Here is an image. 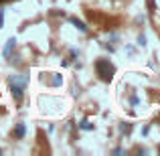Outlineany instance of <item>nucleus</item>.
Here are the masks:
<instances>
[{
	"label": "nucleus",
	"mask_w": 160,
	"mask_h": 156,
	"mask_svg": "<svg viewBox=\"0 0 160 156\" xmlns=\"http://www.w3.org/2000/svg\"><path fill=\"white\" fill-rule=\"evenodd\" d=\"M14 43H16L14 39H8V41H6V47H4V55H6V57L10 55V51H12V49H14Z\"/></svg>",
	"instance_id": "obj_3"
},
{
	"label": "nucleus",
	"mask_w": 160,
	"mask_h": 156,
	"mask_svg": "<svg viewBox=\"0 0 160 156\" xmlns=\"http://www.w3.org/2000/svg\"><path fill=\"white\" fill-rule=\"evenodd\" d=\"M2 20H4V14L0 12V27H2Z\"/></svg>",
	"instance_id": "obj_7"
},
{
	"label": "nucleus",
	"mask_w": 160,
	"mask_h": 156,
	"mask_svg": "<svg viewBox=\"0 0 160 156\" xmlns=\"http://www.w3.org/2000/svg\"><path fill=\"white\" fill-rule=\"evenodd\" d=\"M16 136H18V138H20V136H24V126H22V124L16 126Z\"/></svg>",
	"instance_id": "obj_5"
},
{
	"label": "nucleus",
	"mask_w": 160,
	"mask_h": 156,
	"mask_svg": "<svg viewBox=\"0 0 160 156\" xmlns=\"http://www.w3.org/2000/svg\"><path fill=\"white\" fill-rule=\"evenodd\" d=\"M27 81H28L27 75H22V77H16V75H12V77L8 79V83H10V89H12V93H14L16 99L22 98V91H24V85H27Z\"/></svg>",
	"instance_id": "obj_2"
},
{
	"label": "nucleus",
	"mask_w": 160,
	"mask_h": 156,
	"mask_svg": "<svg viewBox=\"0 0 160 156\" xmlns=\"http://www.w3.org/2000/svg\"><path fill=\"white\" fill-rule=\"evenodd\" d=\"M71 23H73V24H75V27H77V28H79L81 33H87V27H85V24L81 23V20H77V18H71Z\"/></svg>",
	"instance_id": "obj_4"
},
{
	"label": "nucleus",
	"mask_w": 160,
	"mask_h": 156,
	"mask_svg": "<svg viewBox=\"0 0 160 156\" xmlns=\"http://www.w3.org/2000/svg\"><path fill=\"white\" fill-rule=\"evenodd\" d=\"M51 83H53V85H59V83H61V77H59V75H57V77H53Z\"/></svg>",
	"instance_id": "obj_6"
},
{
	"label": "nucleus",
	"mask_w": 160,
	"mask_h": 156,
	"mask_svg": "<svg viewBox=\"0 0 160 156\" xmlns=\"http://www.w3.org/2000/svg\"><path fill=\"white\" fill-rule=\"evenodd\" d=\"M95 69H98V75L103 79V81H109V79L113 77V65L108 61V59H99V61H95Z\"/></svg>",
	"instance_id": "obj_1"
}]
</instances>
